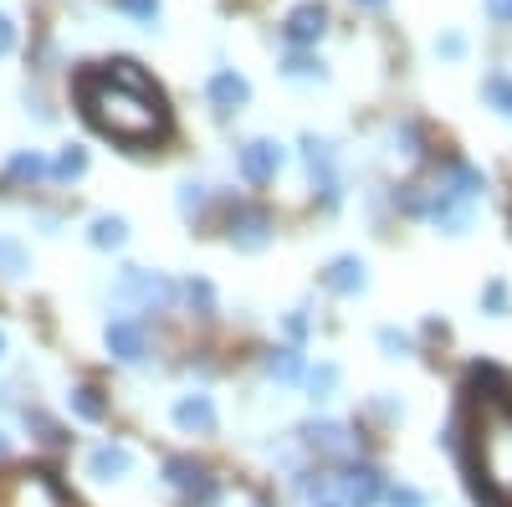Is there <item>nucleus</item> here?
Listing matches in <instances>:
<instances>
[{
    "mask_svg": "<svg viewBox=\"0 0 512 507\" xmlns=\"http://www.w3.org/2000/svg\"><path fill=\"white\" fill-rule=\"evenodd\" d=\"M185 298H190L200 313H210V308H216V292H210V282H195V277L185 282Z\"/></svg>",
    "mask_w": 512,
    "mask_h": 507,
    "instance_id": "nucleus-26",
    "label": "nucleus"
},
{
    "mask_svg": "<svg viewBox=\"0 0 512 507\" xmlns=\"http://www.w3.org/2000/svg\"><path fill=\"white\" fill-rule=\"evenodd\" d=\"M282 72H287V77H323V62L308 57V52H292V57L282 62Z\"/></svg>",
    "mask_w": 512,
    "mask_h": 507,
    "instance_id": "nucleus-24",
    "label": "nucleus"
},
{
    "mask_svg": "<svg viewBox=\"0 0 512 507\" xmlns=\"http://www.w3.org/2000/svg\"><path fill=\"white\" fill-rule=\"evenodd\" d=\"M82 169H88V154H82V149H62L57 164H52V175H57V180H77Z\"/></svg>",
    "mask_w": 512,
    "mask_h": 507,
    "instance_id": "nucleus-22",
    "label": "nucleus"
},
{
    "mask_svg": "<svg viewBox=\"0 0 512 507\" xmlns=\"http://www.w3.org/2000/svg\"><path fill=\"white\" fill-rule=\"evenodd\" d=\"M77 103L98 134L118 144H154L169 134V108L139 62H98L77 77Z\"/></svg>",
    "mask_w": 512,
    "mask_h": 507,
    "instance_id": "nucleus-1",
    "label": "nucleus"
},
{
    "mask_svg": "<svg viewBox=\"0 0 512 507\" xmlns=\"http://www.w3.org/2000/svg\"><path fill=\"white\" fill-rule=\"evenodd\" d=\"M0 507H72V497L62 492V482L52 472H16L0 477Z\"/></svg>",
    "mask_w": 512,
    "mask_h": 507,
    "instance_id": "nucleus-3",
    "label": "nucleus"
},
{
    "mask_svg": "<svg viewBox=\"0 0 512 507\" xmlns=\"http://www.w3.org/2000/svg\"><path fill=\"white\" fill-rule=\"evenodd\" d=\"M6 456H11V436H6V431H0V461H6Z\"/></svg>",
    "mask_w": 512,
    "mask_h": 507,
    "instance_id": "nucleus-35",
    "label": "nucleus"
},
{
    "mask_svg": "<svg viewBox=\"0 0 512 507\" xmlns=\"http://www.w3.org/2000/svg\"><path fill=\"white\" fill-rule=\"evenodd\" d=\"M379 344L390 349V359H405V354H410V338L395 333V328H379Z\"/></svg>",
    "mask_w": 512,
    "mask_h": 507,
    "instance_id": "nucleus-28",
    "label": "nucleus"
},
{
    "mask_svg": "<svg viewBox=\"0 0 512 507\" xmlns=\"http://www.w3.org/2000/svg\"><path fill=\"white\" fill-rule=\"evenodd\" d=\"M134 472V456H128V446H98L93 456H88V477H98V482H118V477H128Z\"/></svg>",
    "mask_w": 512,
    "mask_h": 507,
    "instance_id": "nucleus-14",
    "label": "nucleus"
},
{
    "mask_svg": "<svg viewBox=\"0 0 512 507\" xmlns=\"http://www.w3.org/2000/svg\"><path fill=\"white\" fill-rule=\"evenodd\" d=\"M384 502H390V507H425V497L415 487H390V492H384Z\"/></svg>",
    "mask_w": 512,
    "mask_h": 507,
    "instance_id": "nucleus-29",
    "label": "nucleus"
},
{
    "mask_svg": "<svg viewBox=\"0 0 512 507\" xmlns=\"http://www.w3.org/2000/svg\"><path fill=\"white\" fill-rule=\"evenodd\" d=\"M436 52H441V57H461V36H441Z\"/></svg>",
    "mask_w": 512,
    "mask_h": 507,
    "instance_id": "nucleus-34",
    "label": "nucleus"
},
{
    "mask_svg": "<svg viewBox=\"0 0 512 507\" xmlns=\"http://www.w3.org/2000/svg\"><path fill=\"white\" fill-rule=\"evenodd\" d=\"M282 164H287V154H282V144H272V139H251V144L241 149V175H246L251 185L277 180Z\"/></svg>",
    "mask_w": 512,
    "mask_h": 507,
    "instance_id": "nucleus-8",
    "label": "nucleus"
},
{
    "mask_svg": "<svg viewBox=\"0 0 512 507\" xmlns=\"http://www.w3.org/2000/svg\"><path fill=\"white\" fill-rule=\"evenodd\" d=\"M323 282H328V292H338V298H354V292L369 287V267H364L359 257H338V262L323 272Z\"/></svg>",
    "mask_w": 512,
    "mask_h": 507,
    "instance_id": "nucleus-12",
    "label": "nucleus"
},
{
    "mask_svg": "<svg viewBox=\"0 0 512 507\" xmlns=\"http://www.w3.org/2000/svg\"><path fill=\"white\" fill-rule=\"evenodd\" d=\"M344 492H349V507H374L384 497V482L374 467H349L344 472Z\"/></svg>",
    "mask_w": 512,
    "mask_h": 507,
    "instance_id": "nucleus-15",
    "label": "nucleus"
},
{
    "mask_svg": "<svg viewBox=\"0 0 512 507\" xmlns=\"http://www.w3.org/2000/svg\"><path fill=\"white\" fill-rule=\"evenodd\" d=\"M164 482L180 487L190 497V507H216V482H210V472L200 467V461H190V456H169L164 461Z\"/></svg>",
    "mask_w": 512,
    "mask_h": 507,
    "instance_id": "nucleus-4",
    "label": "nucleus"
},
{
    "mask_svg": "<svg viewBox=\"0 0 512 507\" xmlns=\"http://www.w3.org/2000/svg\"><path fill=\"white\" fill-rule=\"evenodd\" d=\"M200 205H205V185H180V210L185 216H195Z\"/></svg>",
    "mask_w": 512,
    "mask_h": 507,
    "instance_id": "nucleus-30",
    "label": "nucleus"
},
{
    "mask_svg": "<svg viewBox=\"0 0 512 507\" xmlns=\"http://www.w3.org/2000/svg\"><path fill=\"white\" fill-rule=\"evenodd\" d=\"M16 52V26H11V16L0 11V57H11Z\"/></svg>",
    "mask_w": 512,
    "mask_h": 507,
    "instance_id": "nucleus-32",
    "label": "nucleus"
},
{
    "mask_svg": "<svg viewBox=\"0 0 512 507\" xmlns=\"http://www.w3.org/2000/svg\"><path fill=\"white\" fill-rule=\"evenodd\" d=\"M118 11L134 16V21H144V26H154V21H159V0H118Z\"/></svg>",
    "mask_w": 512,
    "mask_h": 507,
    "instance_id": "nucleus-25",
    "label": "nucleus"
},
{
    "mask_svg": "<svg viewBox=\"0 0 512 507\" xmlns=\"http://www.w3.org/2000/svg\"><path fill=\"white\" fill-rule=\"evenodd\" d=\"M0 359H6V333H0Z\"/></svg>",
    "mask_w": 512,
    "mask_h": 507,
    "instance_id": "nucleus-37",
    "label": "nucleus"
},
{
    "mask_svg": "<svg viewBox=\"0 0 512 507\" xmlns=\"http://www.w3.org/2000/svg\"><path fill=\"white\" fill-rule=\"evenodd\" d=\"M267 374L272 379H297V374H303V354H297V349H272L267 354Z\"/></svg>",
    "mask_w": 512,
    "mask_h": 507,
    "instance_id": "nucleus-20",
    "label": "nucleus"
},
{
    "mask_svg": "<svg viewBox=\"0 0 512 507\" xmlns=\"http://www.w3.org/2000/svg\"><path fill=\"white\" fill-rule=\"evenodd\" d=\"M487 313H492V318L507 313V287H502V282H487Z\"/></svg>",
    "mask_w": 512,
    "mask_h": 507,
    "instance_id": "nucleus-31",
    "label": "nucleus"
},
{
    "mask_svg": "<svg viewBox=\"0 0 512 507\" xmlns=\"http://www.w3.org/2000/svg\"><path fill=\"white\" fill-rule=\"evenodd\" d=\"M487 11H492V21H512V0H487Z\"/></svg>",
    "mask_w": 512,
    "mask_h": 507,
    "instance_id": "nucleus-33",
    "label": "nucleus"
},
{
    "mask_svg": "<svg viewBox=\"0 0 512 507\" xmlns=\"http://www.w3.org/2000/svg\"><path fill=\"white\" fill-rule=\"evenodd\" d=\"M6 175H11L16 185H36L41 175H47V159H41L36 149H21V154L11 159V169H6Z\"/></svg>",
    "mask_w": 512,
    "mask_h": 507,
    "instance_id": "nucleus-18",
    "label": "nucleus"
},
{
    "mask_svg": "<svg viewBox=\"0 0 512 507\" xmlns=\"http://www.w3.org/2000/svg\"><path fill=\"white\" fill-rule=\"evenodd\" d=\"M88 236H93V246H98V251H118V246L128 241V226H123V216H98Z\"/></svg>",
    "mask_w": 512,
    "mask_h": 507,
    "instance_id": "nucleus-16",
    "label": "nucleus"
},
{
    "mask_svg": "<svg viewBox=\"0 0 512 507\" xmlns=\"http://www.w3.org/2000/svg\"><path fill=\"white\" fill-rule=\"evenodd\" d=\"M323 31H328V6L323 0H297V6L287 11V21H282V36L292 41V47H313Z\"/></svg>",
    "mask_w": 512,
    "mask_h": 507,
    "instance_id": "nucleus-5",
    "label": "nucleus"
},
{
    "mask_svg": "<svg viewBox=\"0 0 512 507\" xmlns=\"http://www.w3.org/2000/svg\"><path fill=\"white\" fill-rule=\"evenodd\" d=\"M308 441H313L318 451H328V456L349 451V431H344V426H333V420H318V426H308Z\"/></svg>",
    "mask_w": 512,
    "mask_h": 507,
    "instance_id": "nucleus-17",
    "label": "nucleus"
},
{
    "mask_svg": "<svg viewBox=\"0 0 512 507\" xmlns=\"http://www.w3.org/2000/svg\"><path fill=\"white\" fill-rule=\"evenodd\" d=\"M26 420L41 431V441H47V446H62V441H67V436H62V426H52V420L41 415V410H26Z\"/></svg>",
    "mask_w": 512,
    "mask_h": 507,
    "instance_id": "nucleus-27",
    "label": "nucleus"
},
{
    "mask_svg": "<svg viewBox=\"0 0 512 507\" xmlns=\"http://www.w3.org/2000/svg\"><path fill=\"white\" fill-rule=\"evenodd\" d=\"M205 98H210V103H216L221 113H231V108H241V103L251 98V82H246V77H241L236 67H221L216 77H210V82H205Z\"/></svg>",
    "mask_w": 512,
    "mask_h": 507,
    "instance_id": "nucleus-11",
    "label": "nucleus"
},
{
    "mask_svg": "<svg viewBox=\"0 0 512 507\" xmlns=\"http://www.w3.org/2000/svg\"><path fill=\"white\" fill-rule=\"evenodd\" d=\"M303 159H308V180L313 190H323L328 205H338V159H333V144L328 139H303Z\"/></svg>",
    "mask_w": 512,
    "mask_h": 507,
    "instance_id": "nucleus-6",
    "label": "nucleus"
},
{
    "mask_svg": "<svg viewBox=\"0 0 512 507\" xmlns=\"http://www.w3.org/2000/svg\"><path fill=\"white\" fill-rule=\"evenodd\" d=\"M482 98H487L502 118H512V77H507V72H492V77L482 82Z\"/></svg>",
    "mask_w": 512,
    "mask_h": 507,
    "instance_id": "nucleus-19",
    "label": "nucleus"
},
{
    "mask_svg": "<svg viewBox=\"0 0 512 507\" xmlns=\"http://www.w3.org/2000/svg\"><path fill=\"white\" fill-rule=\"evenodd\" d=\"M359 6H364V11H379V6H384V0H359Z\"/></svg>",
    "mask_w": 512,
    "mask_h": 507,
    "instance_id": "nucleus-36",
    "label": "nucleus"
},
{
    "mask_svg": "<svg viewBox=\"0 0 512 507\" xmlns=\"http://www.w3.org/2000/svg\"><path fill=\"white\" fill-rule=\"evenodd\" d=\"M103 410H108V405H103V395H98L93 385H77V390H72V415H82V420H103Z\"/></svg>",
    "mask_w": 512,
    "mask_h": 507,
    "instance_id": "nucleus-21",
    "label": "nucleus"
},
{
    "mask_svg": "<svg viewBox=\"0 0 512 507\" xmlns=\"http://www.w3.org/2000/svg\"><path fill=\"white\" fill-rule=\"evenodd\" d=\"M118 298L123 303H144V308H164L169 298H175V287H169L159 272H139V267H128L123 282H118Z\"/></svg>",
    "mask_w": 512,
    "mask_h": 507,
    "instance_id": "nucleus-7",
    "label": "nucleus"
},
{
    "mask_svg": "<svg viewBox=\"0 0 512 507\" xmlns=\"http://www.w3.org/2000/svg\"><path fill=\"white\" fill-rule=\"evenodd\" d=\"M175 426L185 431V436H210L216 431V405H210V395H185V400H175Z\"/></svg>",
    "mask_w": 512,
    "mask_h": 507,
    "instance_id": "nucleus-10",
    "label": "nucleus"
},
{
    "mask_svg": "<svg viewBox=\"0 0 512 507\" xmlns=\"http://www.w3.org/2000/svg\"><path fill=\"white\" fill-rule=\"evenodd\" d=\"M318 507H333V502H318Z\"/></svg>",
    "mask_w": 512,
    "mask_h": 507,
    "instance_id": "nucleus-38",
    "label": "nucleus"
},
{
    "mask_svg": "<svg viewBox=\"0 0 512 507\" xmlns=\"http://www.w3.org/2000/svg\"><path fill=\"white\" fill-rule=\"evenodd\" d=\"M472 456L477 477L497 492L502 507H512V395H482L472 420Z\"/></svg>",
    "mask_w": 512,
    "mask_h": 507,
    "instance_id": "nucleus-2",
    "label": "nucleus"
},
{
    "mask_svg": "<svg viewBox=\"0 0 512 507\" xmlns=\"http://www.w3.org/2000/svg\"><path fill=\"white\" fill-rule=\"evenodd\" d=\"M103 338H108V349H113L118 364H139V359H144V328H139V323L118 318V323H108Z\"/></svg>",
    "mask_w": 512,
    "mask_h": 507,
    "instance_id": "nucleus-13",
    "label": "nucleus"
},
{
    "mask_svg": "<svg viewBox=\"0 0 512 507\" xmlns=\"http://www.w3.org/2000/svg\"><path fill=\"white\" fill-rule=\"evenodd\" d=\"M226 236H231V246H241V251H262V246L272 241V221L262 216V210H251V205H236Z\"/></svg>",
    "mask_w": 512,
    "mask_h": 507,
    "instance_id": "nucleus-9",
    "label": "nucleus"
},
{
    "mask_svg": "<svg viewBox=\"0 0 512 507\" xmlns=\"http://www.w3.org/2000/svg\"><path fill=\"white\" fill-rule=\"evenodd\" d=\"M333 385H338V369H333V364H318V369L308 374V390H313V400H328V395H333Z\"/></svg>",
    "mask_w": 512,
    "mask_h": 507,
    "instance_id": "nucleus-23",
    "label": "nucleus"
}]
</instances>
